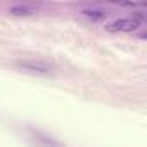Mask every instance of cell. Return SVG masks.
Wrapping results in <instances>:
<instances>
[{
    "label": "cell",
    "mask_w": 147,
    "mask_h": 147,
    "mask_svg": "<svg viewBox=\"0 0 147 147\" xmlns=\"http://www.w3.org/2000/svg\"><path fill=\"white\" fill-rule=\"evenodd\" d=\"M140 24H142L140 18H118V19L107 23L106 30L111 33H130V31L138 30Z\"/></svg>",
    "instance_id": "6da1fadb"
},
{
    "label": "cell",
    "mask_w": 147,
    "mask_h": 147,
    "mask_svg": "<svg viewBox=\"0 0 147 147\" xmlns=\"http://www.w3.org/2000/svg\"><path fill=\"white\" fill-rule=\"evenodd\" d=\"M18 67H19L21 71L33 73V75H50V73H52V67H50L49 64L35 62V61H23V62H18Z\"/></svg>",
    "instance_id": "7a4b0ae2"
},
{
    "label": "cell",
    "mask_w": 147,
    "mask_h": 147,
    "mask_svg": "<svg viewBox=\"0 0 147 147\" xmlns=\"http://www.w3.org/2000/svg\"><path fill=\"white\" fill-rule=\"evenodd\" d=\"M35 12H36V9L33 5H26V4L11 7V14H14V16H33Z\"/></svg>",
    "instance_id": "3957f363"
},
{
    "label": "cell",
    "mask_w": 147,
    "mask_h": 147,
    "mask_svg": "<svg viewBox=\"0 0 147 147\" xmlns=\"http://www.w3.org/2000/svg\"><path fill=\"white\" fill-rule=\"evenodd\" d=\"M82 14H83L85 18L92 19V21H99V19H104V18L107 16L104 11H97V9H87V11H83Z\"/></svg>",
    "instance_id": "277c9868"
}]
</instances>
